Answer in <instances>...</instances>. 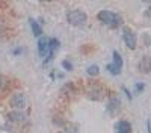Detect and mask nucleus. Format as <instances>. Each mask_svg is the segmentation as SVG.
<instances>
[{"instance_id":"f257e3e1","label":"nucleus","mask_w":151,"mask_h":133,"mask_svg":"<svg viewBox=\"0 0 151 133\" xmlns=\"http://www.w3.org/2000/svg\"><path fill=\"white\" fill-rule=\"evenodd\" d=\"M97 18L101 21L103 24H106L107 27L110 29H116L119 24L122 23L121 17L118 14H115V12H112L109 9H103V11H100L98 14H97Z\"/></svg>"},{"instance_id":"f03ea898","label":"nucleus","mask_w":151,"mask_h":133,"mask_svg":"<svg viewBox=\"0 0 151 133\" xmlns=\"http://www.w3.org/2000/svg\"><path fill=\"white\" fill-rule=\"evenodd\" d=\"M67 21L71 24V26H85L86 21H88V17L83 11H79V9H73L67 14Z\"/></svg>"},{"instance_id":"7ed1b4c3","label":"nucleus","mask_w":151,"mask_h":133,"mask_svg":"<svg viewBox=\"0 0 151 133\" xmlns=\"http://www.w3.org/2000/svg\"><path fill=\"white\" fill-rule=\"evenodd\" d=\"M11 107H14V111H23L27 104V98L23 92H15L11 97Z\"/></svg>"},{"instance_id":"20e7f679","label":"nucleus","mask_w":151,"mask_h":133,"mask_svg":"<svg viewBox=\"0 0 151 133\" xmlns=\"http://www.w3.org/2000/svg\"><path fill=\"white\" fill-rule=\"evenodd\" d=\"M122 40H124L125 45H127L130 50H134V48H136V45H137V38H136V33H134L132 29L124 27V30H122Z\"/></svg>"},{"instance_id":"39448f33","label":"nucleus","mask_w":151,"mask_h":133,"mask_svg":"<svg viewBox=\"0 0 151 133\" xmlns=\"http://www.w3.org/2000/svg\"><path fill=\"white\" fill-rule=\"evenodd\" d=\"M38 55H40V58H44V59L48 55V38H45V36L38 38Z\"/></svg>"},{"instance_id":"423d86ee","label":"nucleus","mask_w":151,"mask_h":133,"mask_svg":"<svg viewBox=\"0 0 151 133\" xmlns=\"http://www.w3.org/2000/svg\"><path fill=\"white\" fill-rule=\"evenodd\" d=\"M121 109V100L118 97H112L107 103V114L109 115H116Z\"/></svg>"},{"instance_id":"0eeeda50","label":"nucleus","mask_w":151,"mask_h":133,"mask_svg":"<svg viewBox=\"0 0 151 133\" xmlns=\"http://www.w3.org/2000/svg\"><path fill=\"white\" fill-rule=\"evenodd\" d=\"M6 116H8V119L11 121V123H23L24 118H26L21 111H11Z\"/></svg>"},{"instance_id":"6e6552de","label":"nucleus","mask_w":151,"mask_h":133,"mask_svg":"<svg viewBox=\"0 0 151 133\" xmlns=\"http://www.w3.org/2000/svg\"><path fill=\"white\" fill-rule=\"evenodd\" d=\"M29 24H30V29H32L33 36H36V38H41V36H42V27H41V24L38 23L35 18H30V20H29Z\"/></svg>"},{"instance_id":"1a4fd4ad","label":"nucleus","mask_w":151,"mask_h":133,"mask_svg":"<svg viewBox=\"0 0 151 133\" xmlns=\"http://www.w3.org/2000/svg\"><path fill=\"white\" fill-rule=\"evenodd\" d=\"M116 133H132V124L129 121H118L116 123Z\"/></svg>"},{"instance_id":"9d476101","label":"nucleus","mask_w":151,"mask_h":133,"mask_svg":"<svg viewBox=\"0 0 151 133\" xmlns=\"http://www.w3.org/2000/svg\"><path fill=\"white\" fill-rule=\"evenodd\" d=\"M139 70L142 71V73H150V70H151V60H150V58L148 56H144L142 58V60L139 62Z\"/></svg>"},{"instance_id":"9b49d317","label":"nucleus","mask_w":151,"mask_h":133,"mask_svg":"<svg viewBox=\"0 0 151 133\" xmlns=\"http://www.w3.org/2000/svg\"><path fill=\"white\" fill-rule=\"evenodd\" d=\"M112 65H115L118 70H122V58H121V55L116 52V50H113L112 52Z\"/></svg>"},{"instance_id":"f8f14e48","label":"nucleus","mask_w":151,"mask_h":133,"mask_svg":"<svg viewBox=\"0 0 151 133\" xmlns=\"http://www.w3.org/2000/svg\"><path fill=\"white\" fill-rule=\"evenodd\" d=\"M60 47V42H59V40L58 38H50L48 40V53H56V50Z\"/></svg>"},{"instance_id":"ddd939ff","label":"nucleus","mask_w":151,"mask_h":133,"mask_svg":"<svg viewBox=\"0 0 151 133\" xmlns=\"http://www.w3.org/2000/svg\"><path fill=\"white\" fill-rule=\"evenodd\" d=\"M88 95H89L91 98H94V100H100L101 98L100 95H103V91L98 89V88H91L89 91H88Z\"/></svg>"},{"instance_id":"4468645a","label":"nucleus","mask_w":151,"mask_h":133,"mask_svg":"<svg viewBox=\"0 0 151 133\" xmlns=\"http://www.w3.org/2000/svg\"><path fill=\"white\" fill-rule=\"evenodd\" d=\"M86 73H88V76L95 77V76L100 74V67L98 65H89V67L86 68Z\"/></svg>"},{"instance_id":"2eb2a0df","label":"nucleus","mask_w":151,"mask_h":133,"mask_svg":"<svg viewBox=\"0 0 151 133\" xmlns=\"http://www.w3.org/2000/svg\"><path fill=\"white\" fill-rule=\"evenodd\" d=\"M106 68H107V71L110 73L112 76H119V74H121V70H118L115 65H112V64H109Z\"/></svg>"},{"instance_id":"dca6fc26","label":"nucleus","mask_w":151,"mask_h":133,"mask_svg":"<svg viewBox=\"0 0 151 133\" xmlns=\"http://www.w3.org/2000/svg\"><path fill=\"white\" fill-rule=\"evenodd\" d=\"M62 67H64V70H67V71H73V64L70 62V60H62Z\"/></svg>"},{"instance_id":"f3484780","label":"nucleus","mask_w":151,"mask_h":133,"mask_svg":"<svg viewBox=\"0 0 151 133\" xmlns=\"http://www.w3.org/2000/svg\"><path fill=\"white\" fill-rule=\"evenodd\" d=\"M144 88H145V85L142 82H139V83L136 85V91H144Z\"/></svg>"},{"instance_id":"a211bd4d","label":"nucleus","mask_w":151,"mask_h":133,"mask_svg":"<svg viewBox=\"0 0 151 133\" xmlns=\"http://www.w3.org/2000/svg\"><path fill=\"white\" fill-rule=\"evenodd\" d=\"M5 82H6V79L2 76V74H0V88H2L3 86V85H5Z\"/></svg>"},{"instance_id":"6ab92c4d","label":"nucleus","mask_w":151,"mask_h":133,"mask_svg":"<svg viewBox=\"0 0 151 133\" xmlns=\"http://www.w3.org/2000/svg\"><path fill=\"white\" fill-rule=\"evenodd\" d=\"M60 133H68V132H60Z\"/></svg>"}]
</instances>
